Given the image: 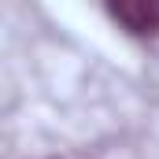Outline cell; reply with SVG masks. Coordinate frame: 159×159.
Here are the masks:
<instances>
[{
	"mask_svg": "<svg viewBox=\"0 0 159 159\" xmlns=\"http://www.w3.org/2000/svg\"><path fill=\"white\" fill-rule=\"evenodd\" d=\"M107 11L137 37L159 34V0H107Z\"/></svg>",
	"mask_w": 159,
	"mask_h": 159,
	"instance_id": "6da1fadb",
	"label": "cell"
}]
</instances>
